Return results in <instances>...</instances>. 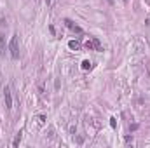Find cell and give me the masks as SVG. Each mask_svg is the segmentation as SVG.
Instances as JSON below:
<instances>
[{
	"mask_svg": "<svg viewBox=\"0 0 150 148\" xmlns=\"http://www.w3.org/2000/svg\"><path fill=\"white\" fill-rule=\"evenodd\" d=\"M9 51H10V58L17 59L19 58V44H17V35H12L10 42H9Z\"/></svg>",
	"mask_w": 150,
	"mask_h": 148,
	"instance_id": "cell-1",
	"label": "cell"
},
{
	"mask_svg": "<svg viewBox=\"0 0 150 148\" xmlns=\"http://www.w3.org/2000/svg\"><path fill=\"white\" fill-rule=\"evenodd\" d=\"M110 126H112V127H115V126H117V122H115V119H114V117L110 119Z\"/></svg>",
	"mask_w": 150,
	"mask_h": 148,
	"instance_id": "cell-10",
	"label": "cell"
},
{
	"mask_svg": "<svg viewBox=\"0 0 150 148\" xmlns=\"http://www.w3.org/2000/svg\"><path fill=\"white\" fill-rule=\"evenodd\" d=\"M3 54H5V37L0 35V56H3Z\"/></svg>",
	"mask_w": 150,
	"mask_h": 148,
	"instance_id": "cell-5",
	"label": "cell"
},
{
	"mask_svg": "<svg viewBox=\"0 0 150 148\" xmlns=\"http://www.w3.org/2000/svg\"><path fill=\"white\" fill-rule=\"evenodd\" d=\"M3 99H5L7 110H10V108H12V92H10V87H9V85L3 89Z\"/></svg>",
	"mask_w": 150,
	"mask_h": 148,
	"instance_id": "cell-2",
	"label": "cell"
},
{
	"mask_svg": "<svg viewBox=\"0 0 150 148\" xmlns=\"http://www.w3.org/2000/svg\"><path fill=\"white\" fill-rule=\"evenodd\" d=\"M68 47H70V49H73V51H77V49L80 47V44H79L77 40H70V42H68Z\"/></svg>",
	"mask_w": 150,
	"mask_h": 148,
	"instance_id": "cell-6",
	"label": "cell"
},
{
	"mask_svg": "<svg viewBox=\"0 0 150 148\" xmlns=\"http://www.w3.org/2000/svg\"><path fill=\"white\" fill-rule=\"evenodd\" d=\"M45 2H47V3H49V2H51V0H45Z\"/></svg>",
	"mask_w": 150,
	"mask_h": 148,
	"instance_id": "cell-13",
	"label": "cell"
},
{
	"mask_svg": "<svg viewBox=\"0 0 150 148\" xmlns=\"http://www.w3.org/2000/svg\"><path fill=\"white\" fill-rule=\"evenodd\" d=\"M86 47H87V49H94V51H101V44H100L98 38L87 40V42H86Z\"/></svg>",
	"mask_w": 150,
	"mask_h": 148,
	"instance_id": "cell-3",
	"label": "cell"
},
{
	"mask_svg": "<svg viewBox=\"0 0 150 148\" xmlns=\"http://www.w3.org/2000/svg\"><path fill=\"white\" fill-rule=\"evenodd\" d=\"M65 24H66V26H68L72 31H75V33H82V28H80V26H77L73 21H70V19H65Z\"/></svg>",
	"mask_w": 150,
	"mask_h": 148,
	"instance_id": "cell-4",
	"label": "cell"
},
{
	"mask_svg": "<svg viewBox=\"0 0 150 148\" xmlns=\"http://www.w3.org/2000/svg\"><path fill=\"white\" fill-rule=\"evenodd\" d=\"M126 143H128V145H129V143H133V138H131V136H128V138H126Z\"/></svg>",
	"mask_w": 150,
	"mask_h": 148,
	"instance_id": "cell-11",
	"label": "cell"
},
{
	"mask_svg": "<svg viewBox=\"0 0 150 148\" xmlns=\"http://www.w3.org/2000/svg\"><path fill=\"white\" fill-rule=\"evenodd\" d=\"M114 2H115V0H108V3H114Z\"/></svg>",
	"mask_w": 150,
	"mask_h": 148,
	"instance_id": "cell-12",
	"label": "cell"
},
{
	"mask_svg": "<svg viewBox=\"0 0 150 148\" xmlns=\"http://www.w3.org/2000/svg\"><path fill=\"white\" fill-rule=\"evenodd\" d=\"M91 66H93V65H91L89 59H84V61H82V70H91Z\"/></svg>",
	"mask_w": 150,
	"mask_h": 148,
	"instance_id": "cell-8",
	"label": "cell"
},
{
	"mask_svg": "<svg viewBox=\"0 0 150 148\" xmlns=\"http://www.w3.org/2000/svg\"><path fill=\"white\" fill-rule=\"evenodd\" d=\"M21 138H23V133H17L16 138H14V141H12V147H17V145L21 143Z\"/></svg>",
	"mask_w": 150,
	"mask_h": 148,
	"instance_id": "cell-7",
	"label": "cell"
},
{
	"mask_svg": "<svg viewBox=\"0 0 150 148\" xmlns=\"http://www.w3.org/2000/svg\"><path fill=\"white\" fill-rule=\"evenodd\" d=\"M37 120H38V124H44L45 122V115H37Z\"/></svg>",
	"mask_w": 150,
	"mask_h": 148,
	"instance_id": "cell-9",
	"label": "cell"
}]
</instances>
